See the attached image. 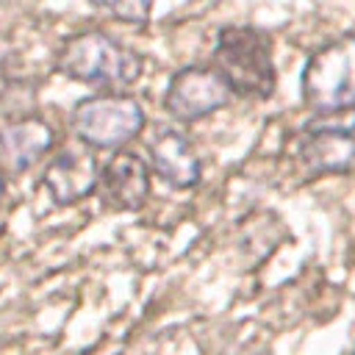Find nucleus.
Listing matches in <instances>:
<instances>
[{
	"mask_svg": "<svg viewBox=\"0 0 355 355\" xmlns=\"http://www.w3.org/2000/svg\"><path fill=\"white\" fill-rule=\"evenodd\" d=\"M302 100L322 116L355 108V33L322 44L302 69Z\"/></svg>",
	"mask_w": 355,
	"mask_h": 355,
	"instance_id": "7ed1b4c3",
	"label": "nucleus"
},
{
	"mask_svg": "<svg viewBox=\"0 0 355 355\" xmlns=\"http://www.w3.org/2000/svg\"><path fill=\"white\" fill-rule=\"evenodd\" d=\"M33 105V89L28 83L0 78V114L11 119L28 116V108Z\"/></svg>",
	"mask_w": 355,
	"mask_h": 355,
	"instance_id": "9b49d317",
	"label": "nucleus"
},
{
	"mask_svg": "<svg viewBox=\"0 0 355 355\" xmlns=\"http://www.w3.org/2000/svg\"><path fill=\"white\" fill-rule=\"evenodd\" d=\"M144 128V111L130 94H94L75 105L72 130L92 147H119Z\"/></svg>",
	"mask_w": 355,
	"mask_h": 355,
	"instance_id": "20e7f679",
	"label": "nucleus"
},
{
	"mask_svg": "<svg viewBox=\"0 0 355 355\" xmlns=\"http://www.w3.org/2000/svg\"><path fill=\"white\" fill-rule=\"evenodd\" d=\"M58 69L67 78L97 86H130L141 75V55L103 31L69 36L58 53Z\"/></svg>",
	"mask_w": 355,
	"mask_h": 355,
	"instance_id": "f03ea898",
	"label": "nucleus"
},
{
	"mask_svg": "<svg viewBox=\"0 0 355 355\" xmlns=\"http://www.w3.org/2000/svg\"><path fill=\"white\" fill-rule=\"evenodd\" d=\"M294 158L311 175L349 169L355 164V111L308 125L294 141Z\"/></svg>",
	"mask_w": 355,
	"mask_h": 355,
	"instance_id": "39448f33",
	"label": "nucleus"
},
{
	"mask_svg": "<svg viewBox=\"0 0 355 355\" xmlns=\"http://www.w3.org/2000/svg\"><path fill=\"white\" fill-rule=\"evenodd\" d=\"M92 6L122 22H144L153 11V0H92Z\"/></svg>",
	"mask_w": 355,
	"mask_h": 355,
	"instance_id": "f8f14e48",
	"label": "nucleus"
},
{
	"mask_svg": "<svg viewBox=\"0 0 355 355\" xmlns=\"http://www.w3.org/2000/svg\"><path fill=\"white\" fill-rule=\"evenodd\" d=\"M349 355H355V347H352V352H349Z\"/></svg>",
	"mask_w": 355,
	"mask_h": 355,
	"instance_id": "4468645a",
	"label": "nucleus"
},
{
	"mask_svg": "<svg viewBox=\"0 0 355 355\" xmlns=\"http://www.w3.org/2000/svg\"><path fill=\"white\" fill-rule=\"evenodd\" d=\"M50 147H53V128L42 116L28 114L22 119H11L0 130V169L11 175L25 172Z\"/></svg>",
	"mask_w": 355,
	"mask_h": 355,
	"instance_id": "6e6552de",
	"label": "nucleus"
},
{
	"mask_svg": "<svg viewBox=\"0 0 355 355\" xmlns=\"http://www.w3.org/2000/svg\"><path fill=\"white\" fill-rule=\"evenodd\" d=\"M214 69L230 92L244 97H269L275 89V64L269 36L250 25H227L216 36Z\"/></svg>",
	"mask_w": 355,
	"mask_h": 355,
	"instance_id": "f257e3e1",
	"label": "nucleus"
},
{
	"mask_svg": "<svg viewBox=\"0 0 355 355\" xmlns=\"http://www.w3.org/2000/svg\"><path fill=\"white\" fill-rule=\"evenodd\" d=\"M100 183L97 161L86 150H64L44 166V189L58 205H69L92 194Z\"/></svg>",
	"mask_w": 355,
	"mask_h": 355,
	"instance_id": "0eeeda50",
	"label": "nucleus"
},
{
	"mask_svg": "<svg viewBox=\"0 0 355 355\" xmlns=\"http://www.w3.org/2000/svg\"><path fill=\"white\" fill-rule=\"evenodd\" d=\"M103 200L114 208L122 211H133L139 205H144L147 194H150V172L147 164L136 155V153H116L100 172V183H97Z\"/></svg>",
	"mask_w": 355,
	"mask_h": 355,
	"instance_id": "1a4fd4ad",
	"label": "nucleus"
},
{
	"mask_svg": "<svg viewBox=\"0 0 355 355\" xmlns=\"http://www.w3.org/2000/svg\"><path fill=\"white\" fill-rule=\"evenodd\" d=\"M3 191H6V189H3V178H0V205H3Z\"/></svg>",
	"mask_w": 355,
	"mask_h": 355,
	"instance_id": "ddd939ff",
	"label": "nucleus"
},
{
	"mask_svg": "<svg viewBox=\"0 0 355 355\" xmlns=\"http://www.w3.org/2000/svg\"><path fill=\"white\" fill-rule=\"evenodd\" d=\"M150 158L155 172L175 189H191L200 180V155L186 133L178 128H161L150 141Z\"/></svg>",
	"mask_w": 355,
	"mask_h": 355,
	"instance_id": "9d476101",
	"label": "nucleus"
},
{
	"mask_svg": "<svg viewBox=\"0 0 355 355\" xmlns=\"http://www.w3.org/2000/svg\"><path fill=\"white\" fill-rule=\"evenodd\" d=\"M230 100V86L214 67H183L169 78L164 105L180 122H194Z\"/></svg>",
	"mask_w": 355,
	"mask_h": 355,
	"instance_id": "423d86ee",
	"label": "nucleus"
}]
</instances>
